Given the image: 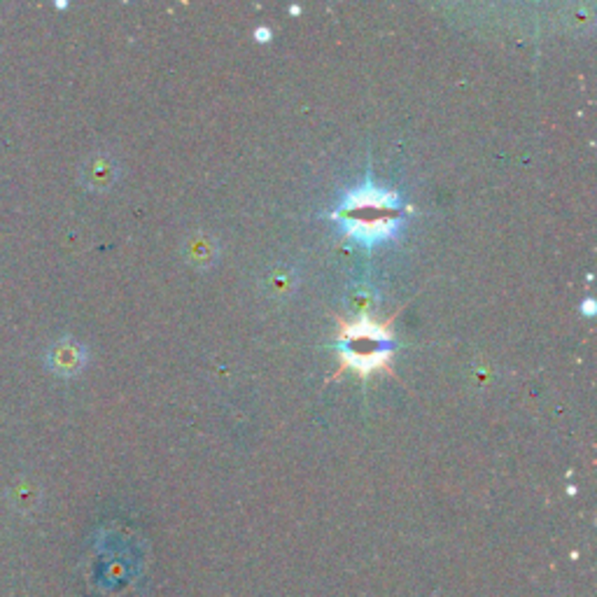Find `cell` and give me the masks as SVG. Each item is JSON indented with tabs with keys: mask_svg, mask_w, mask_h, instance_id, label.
<instances>
[{
	"mask_svg": "<svg viewBox=\"0 0 597 597\" xmlns=\"http://www.w3.org/2000/svg\"><path fill=\"white\" fill-rule=\"evenodd\" d=\"M185 254H187V260H190V264L208 266L215 262L217 243L212 241L211 236H206V233H196V236L187 238Z\"/></svg>",
	"mask_w": 597,
	"mask_h": 597,
	"instance_id": "1",
	"label": "cell"
}]
</instances>
